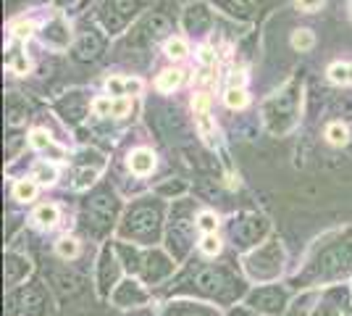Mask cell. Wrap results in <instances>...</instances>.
<instances>
[{
  "mask_svg": "<svg viewBox=\"0 0 352 316\" xmlns=\"http://www.w3.org/2000/svg\"><path fill=\"white\" fill-rule=\"evenodd\" d=\"M352 271V240H339L323 245L316 251L308 271L302 274V282H329L347 277Z\"/></svg>",
  "mask_w": 352,
  "mask_h": 316,
  "instance_id": "1",
  "label": "cell"
},
{
  "mask_svg": "<svg viewBox=\"0 0 352 316\" xmlns=\"http://www.w3.org/2000/svg\"><path fill=\"white\" fill-rule=\"evenodd\" d=\"M182 282H187L192 293H200V295L221 303H232L242 290L239 280H234L226 269H197Z\"/></svg>",
  "mask_w": 352,
  "mask_h": 316,
  "instance_id": "2",
  "label": "cell"
},
{
  "mask_svg": "<svg viewBox=\"0 0 352 316\" xmlns=\"http://www.w3.org/2000/svg\"><path fill=\"white\" fill-rule=\"evenodd\" d=\"M297 105H300V87L297 85L284 87L279 95H274L263 105L265 124L274 135H284L287 129H292L294 119H297Z\"/></svg>",
  "mask_w": 352,
  "mask_h": 316,
  "instance_id": "3",
  "label": "cell"
},
{
  "mask_svg": "<svg viewBox=\"0 0 352 316\" xmlns=\"http://www.w3.org/2000/svg\"><path fill=\"white\" fill-rule=\"evenodd\" d=\"M158 232H161V209L158 206H134L126 219L121 222V238H132L137 242H150L158 240Z\"/></svg>",
  "mask_w": 352,
  "mask_h": 316,
  "instance_id": "4",
  "label": "cell"
},
{
  "mask_svg": "<svg viewBox=\"0 0 352 316\" xmlns=\"http://www.w3.org/2000/svg\"><path fill=\"white\" fill-rule=\"evenodd\" d=\"M118 253L126 261V269L137 271L145 277V282H161L166 274H171L174 264L163 256L161 251H147V253H137L129 251L126 245H118Z\"/></svg>",
  "mask_w": 352,
  "mask_h": 316,
  "instance_id": "5",
  "label": "cell"
},
{
  "mask_svg": "<svg viewBox=\"0 0 352 316\" xmlns=\"http://www.w3.org/2000/svg\"><path fill=\"white\" fill-rule=\"evenodd\" d=\"M281 264H284V251L276 240H271L268 245L258 248L255 253L245 258V269L255 282H268V280L279 277Z\"/></svg>",
  "mask_w": 352,
  "mask_h": 316,
  "instance_id": "6",
  "label": "cell"
},
{
  "mask_svg": "<svg viewBox=\"0 0 352 316\" xmlns=\"http://www.w3.org/2000/svg\"><path fill=\"white\" fill-rule=\"evenodd\" d=\"M229 232H232V240H234L236 248H248L268 232V222L263 216H242V219H234Z\"/></svg>",
  "mask_w": 352,
  "mask_h": 316,
  "instance_id": "7",
  "label": "cell"
},
{
  "mask_svg": "<svg viewBox=\"0 0 352 316\" xmlns=\"http://www.w3.org/2000/svg\"><path fill=\"white\" fill-rule=\"evenodd\" d=\"M113 213H116V200L108 193H98L87 203V229L92 224L95 232H105L113 222Z\"/></svg>",
  "mask_w": 352,
  "mask_h": 316,
  "instance_id": "8",
  "label": "cell"
},
{
  "mask_svg": "<svg viewBox=\"0 0 352 316\" xmlns=\"http://www.w3.org/2000/svg\"><path fill=\"white\" fill-rule=\"evenodd\" d=\"M248 306H252L255 311H265V314L276 316L287 306V293L281 287H261L248 298Z\"/></svg>",
  "mask_w": 352,
  "mask_h": 316,
  "instance_id": "9",
  "label": "cell"
},
{
  "mask_svg": "<svg viewBox=\"0 0 352 316\" xmlns=\"http://www.w3.org/2000/svg\"><path fill=\"white\" fill-rule=\"evenodd\" d=\"M192 242V224L187 219H176L171 222V229H168V248L174 258H184V253L190 251Z\"/></svg>",
  "mask_w": 352,
  "mask_h": 316,
  "instance_id": "10",
  "label": "cell"
},
{
  "mask_svg": "<svg viewBox=\"0 0 352 316\" xmlns=\"http://www.w3.org/2000/svg\"><path fill=\"white\" fill-rule=\"evenodd\" d=\"M145 301H147V293L137 285L134 280L121 282L118 290L113 293V303H116V306H140V303H145Z\"/></svg>",
  "mask_w": 352,
  "mask_h": 316,
  "instance_id": "11",
  "label": "cell"
},
{
  "mask_svg": "<svg viewBox=\"0 0 352 316\" xmlns=\"http://www.w3.org/2000/svg\"><path fill=\"white\" fill-rule=\"evenodd\" d=\"M118 277V261L113 256L111 248H105L103 256H100V274H98V282H100V293H108L111 285L116 282Z\"/></svg>",
  "mask_w": 352,
  "mask_h": 316,
  "instance_id": "12",
  "label": "cell"
},
{
  "mask_svg": "<svg viewBox=\"0 0 352 316\" xmlns=\"http://www.w3.org/2000/svg\"><path fill=\"white\" fill-rule=\"evenodd\" d=\"M100 50H103L100 34H98V32H87V34L79 37V43H76V48H74V56H76L79 61H89V59H98Z\"/></svg>",
  "mask_w": 352,
  "mask_h": 316,
  "instance_id": "13",
  "label": "cell"
},
{
  "mask_svg": "<svg viewBox=\"0 0 352 316\" xmlns=\"http://www.w3.org/2000/svg\"><path fill=\"white\" fill-rule=\"evenodd\" d=\"M30 271V261L21 256H14L8 253L6 256V285H19Z\"/></svg>",
  "mask_w": 352,
  "mask_h": 316,
  "instance_id": "14",
  "label": "cell"
},
{
  "mask_svg": "<svg viewBox=\"0 0 352 316\" xmlns=\"http://www.w3.org/2000/svg\"><path fill=\"white\" fill-rule=\"evenodd\" d=\"M19 298L24 301V314L27 316H40L43 314V306H45V301H43V290H37V287H27V290H21L19 293Z\"/></svg>",
  "mask_w": 352,
  "mask_h": 316,
  "instance_id": "15",
  "label": "cell"
},
{
  "mask_svg": "<svg viewBox=\"0 0 352 316\" xmlns=\"http://www.w3.org/2000/svg\"><path fill=\"white\" fill-rule=\"evenodd\" d=\"M153 166H155V156L150 151H134L132 158H129V169H132L134 174H140V177L150 174Z\"/></svg>",
  "mask_w": 352,
  "mask_h": 316,
  "instance_id": "16",
  "label": "cell"
},
{
  "mask_svg": "<svg viewBox=\"0 0 352 316\" xmlns=\"http://www.w3.org/2000/svg\"><path fill=\"white\" fill-rule=\"evenodd\" d=\"M166 316H216V311L197 306V303H176V306L166 308Z\"/></svg>",
  "mask_w": 352,
  "mask_h": 316,
  "instance_id": "17",
  "label": "cell"
},
{
  "mask_svg": "<svg viewBox=\"0 0 352 316\" xmlns=\"http://www.w3.org/2000/svg\"><path fill=\"white\" fill-rule=\"evenodd\" d=\"M108 8H113V14H116L113 30H118V27H124V21L134 14L137 3H134V0H111V3H108Z\"/></svg>",
  "mask_w": 352,
  "mask_h": 316,
  "instance_id": "18",
  "label": "cell"
},
{
  "mask_svg": "<svg viewBox=\"0 0 352 316\" xmlns=\"http://www.w3.org/2000/svg\"><path fill=\"white\" fill-rule=\"evenodd\" d=\"M326 137H329L331 145H347V143H350V132H347V127H344L342 121L329 124V127H326Z\"/></svg>",
  "mask_w": 352,
  "mask_h": 316,
  "instance_id": "19",
  "label": "cell"
},
{
  "mask_svg": "<svg viewBox=\"0 0 352 316\" xmlns=\"http://www.w3.org/2000/svg\"><path fill=\"white\" fill-rule=\"evenodd\" d=\"M142 85L137 79H108V92L111 95H124V92H140Z\"/></svg>",
  "mask_w": 352,
  "mask_h": 316,
  "instance_id": "20",
  "label": "cell"
},
{
  "mask_svg": "<svg viewBox=\"0 0 352 316\" xmlns=\"http://www.w3.org/2000/svg\"><path fill=\"white\" fill-rule=\"evenodd\" d=\"M45 40L47 43H53V45H66L69 43V34H66V27H63V21H53L47 30H45Z\"/></svg>",
  "mask_w": 352,
  "mask_h": 316,
  "instance_id": "21",
  "label": "cell"
},
{
  "mask_svg": "<svg viewBox=\"0 0 352 316\" xmlns=\"http://www.w3.org/2000/svg\"><path fill=\"white\" fill-rule=\"evenodd\" d=\"M208 11L203 8V6H197V8H192L190 14H187V27H190L192 32H200L208 27Z\"/></svg>",
  "mask_w": 352,
  "mask_h": 316,
  "instance_id": "22",
  "label": "cell"
},
{
  "mask_svg": "<svg viewBox=\"0 0 352 316\" xmlns=\"http://www.w3.org/2000/svg\"><path fill=\"white\" fill-rule=\"evenodd\" d=\"M184 82V74L182 72H163L161 76H158V90H163V92H171V90H176L179 85Z\"/></svg>",
  "mask_w": 352,
  "mask_h": 316,
  "instance_id": "23",
  "label": "cell"
},
{
  "mask_svg": "<svg viewBox=\"0 0 352 316\" xmlns=\"http://www.w3.org/2000/svg\"><path fill=\"white\" fill-rule=\"evenodd\" d=\"M34 222L40 227H53L58 222V209L56 206H40L34 211Z\"/></svg>",
  "mask_w": 352,
  "mask_h": 316,
  "instance_id": "24",
  "label": "cell"
},
{
  "mask_svg": "<svg viewBox=\"0 0 352 316\" xmlns=\"http://www.w3.org/2000/svg\"><path fill=\"white\" fill-rule=\"evenodd\" d=\"M329 76L334 82H342V85H352V66H347V63H334L329 69Z\"/></svg>",
  "mask_w": 352,
  "mask_h": 316,
  "instance_id": "25",
  "label": "cell"
},
{
  "mask_svg": "<svg viewBox=\"0 0 352 316\" xmlns=\"http://www.w3.org/2000/svg\"><path fill=\"white\" fill-rule=\"evenodd\" d=\"M56 177H58L56 166H50V164H37V169H34V180L43 182V185H50V182H56Z\"/></svg>",
  "mask_w": 352,
  "mask_h": 316,
  "instance_id": "26",
  "label": "cell"
},
{
  "mask_svg": "<svg viewBox=\"0 0 352 316\" xmlns=\"http://www.w3.org/2000/svg\"><path fill=\"white\" fill-rule=\"evenodd\" d=\"M219 6H223L229 14H239V16H250V6L248 0H216Z\"/></svg>",
  "mask_w": 352,
  "mask_h": 316,
  "instance_id": "27",
  "label": "cell"
},
{
  "mask_svg": "<svg viewBox=\"0 0 352 316\" xmlns=\"http://www.w3.org/2000/svg\"><path fill=\"white\" fill-rule=\"evenodd\" d=\"M34 193H37V185L32 180H24L16 185V198H19V200H32Z\"/></svg>",
  "mask_w": 352,
  "mask_h": 316,
  "instance_id": "28",
  "label": "cell"
},
{
  "mask_svg": "<svg viewBox=\"0 0 352 316\" xmlns=\"http://www.w3.org/2000/svg\"><path fill=\"white\" fill-rule=\"evenodd\" d=\"M292 45L297 48V50H310V48H313V32L300 30V32H297V34L292 37Z\"/></svg>",
  "mask_w": 352,
  "mask_h": 316,
  "instance_id": "29",
  "label": "cell"
},
{
  "mask_svg": "<svg viewBox=\"0 0 352 316\" xmlns=\"http://www.w3.org/2000/svg\"><path fill=\"white\" fill-rule=\"evenodd\" d=\"M245 103H248V95L239 90V87H232V90L226 92V105L229 108H242Z\"/></svg>",
  "mask_w": 352,
  "mask_h": 316,
  "instance_id": "30",
  "label": "cell"
},
{
  "mask_svg": "<svg viewBox=\"0 0 352 316\" xmlns=\"http://www.w3.org/2000/svg\"><path fill=\"white\" fill-rule=\"evenodd\" d=\"M166 53H168L171 59H184V56H187V45H184L182 40H168V43H166Z\"/></svg>",
  "mask_w": 352,
  "mask_h": 316,
  "instance_id": "31",
  "label": "cell"
},
{
  "mask_svg": "<svg viewBox=\"0 0 352 316\" xmlns=\"http://www.w3.org/2000/svg\"><path fill=\"white\" fill-rule=\"evenodd\" d=\"M58 253L63 258H74L76 253H79V245H76V240H60L58 242Z\"/></svg>",
  "mask_w": 352,
  "mask_h": 316,
  "instance_id": "32",
  "label": "cell"
},
{
  "mask_svg": "<svg viewBox=\"0 0 352 316\" xmlns=\"http://www.w3.org/2000/svg\"><path fill=\"white\" fill-rule=\"evenodd\" d=\"M200 248H203V253H206V256H216V253L221 251V242H219V238L208 235L206 240H203V245H200Z\"/></svg>",
  "mask_w": 352,
  "mask_h": 316,
  "instance_id": "33",
  "label": "cell"
},
{
  "mask_svg": "<svg viewBox=\"0 0 352 316\" xmlns=\"http://www.w3.org/2000/svg\"><path fill=\"white\" fill-rule=\"evenodd\" d=\"M147 27L153 30V34H163V32H168V21H166L163 16H153V19L147 21Z\"/></svg>",
  "mask_w": 352,
  "mask_h": 316,
  "instance_id": "34",
  "label": "cell"
},
{
  "mask_svg": "<svg viewBox=\"0 0 352 316\" xmlns=\"http://www.w3.org/2000/svg\"><path fill=\"white\" fill-rule=\"evenodd\" d=\"M32 145L34 148H40V151H45V148H53V143H50V137L45 135V132H32Z\"/></svg>",
  "mask_w": 352,
  "mask_h": 316,
  "instance_id": "35",
  "label": "cell"
},
{
  "mask_svg": "<svg viewBox=\"0 0 352 316\" xmlns=\"http://www.w3.org/2000/svg\"><path fill=\"white\" fill-rule=\"evenodd\" d=\"M129 108H132V101H126V98H121V101H113L111 116H124V114H126Z\"/></svg>",
  "mask_w": 352,
  "mask_h": 316,
  "instance_id": "36",
  "label": "cell"
},
{
  "mask_svg": "<svg viewBox=\"0 0 352 316\" xmlns=\"http://www.w3.org/2000/svg\"><path fill=\"white\" fill-rule=\"evenodd\" d=\"M313 316H339V306H334V303H323L321 308H318V311H316V314Z\"/></svg>",
  "mask_w": 352,
  "mask_h": 316,
  "instance_id": "37",
  "label": "cell"
},
{
  "mask_svg": "<svg viewBox=\"0 0 352 316\" xmlns=\"http://www.w3.org/2000/svg\"><path fill=\"white\" fill-rule=\"evenodd\" d=\"M200 227H203L206 232H213V229H216V216H213V213H203V216H200Z\"/></svg>",
  "mask_w": 352,
  "mask_h": 316,
  "instance_id": "38",
  "label": "cell"
},
{
  "mask_svg": "<svg viewBox=\"0 0 352 316\" xmlns=\"http://www.w3.org/2000/svg\"><path fill=\"white\" fill-rule=\"evenodd\" d=\"M297 6H300L302 11H316V8L323 6V0H297Z\"/></svg>",
  "mask_w": 352,
  "mask_h": 316,
  "instance_id": "39",
  "label": "cell"
},
{
  "mask_svg": "<svg viewBox=\"0 0 352 316\" xmlns=\"http://www.w3.org/2000/svg\"><path fill=\"white\" fill-rule=\"evenodd\" d=\"M111 108H113V101H105V98L95 101V111L98 114H111Z\"/></svg>",
  "mask_w": 352,
  "mask_h": 316,
  "instance_id": "40",
  "label": "cell"
},
{
  "mask_svg": "<svg viewBox=\"0 0 352 316\" xmlns=\"http://www.w3.org/2000/svg\"><path fill=\"white\" fill-rule=\"evenodd\" d=\"M30 24H19V27H16V37H30Z\"/></svg>",
  "mask_w": 352,
  "mask_h": 316,
  "instance_id": "41",
  "label": "cell"
},
{
  "mask_svg": "<svg viewBox=\"0 0 352 316\" xmlns=\"http://www.w3.org/2000/svg\"><path fill=\"white\" fill-rule=\"evenodd\" d=\"M203 61H206V63H210V61H213V56H210V50H203Z\"/></svg>",
  "mask_w": 352,
  "mask_h": 316,
  "instance_id": "42",
  "label": "cell"
},
{
  "mask_svg": "<svg viewBox=\"0 0 352 316\" xmlns=\"http://www.w3.org/2000/svg\"><path fill=\"white\" fill-rule=\"evenodd\" d=\"M232 316H255V314H248V311H234Z\"/></svg>",
  "mask_w": 352,
  "mask_h": 316,
  "instance_id": "43",
  "label": "cell"
}]
</instances>
